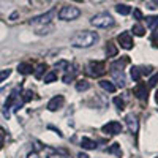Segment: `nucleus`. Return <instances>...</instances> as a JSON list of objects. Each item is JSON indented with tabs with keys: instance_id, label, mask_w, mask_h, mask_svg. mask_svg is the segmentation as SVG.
Instances as JSON below:
<instances>
[{
	"instance_id": "nucleus-14",
	"label": "nucleus",
	"mask_w": 158,
	"mask_h": 158,
	"mask_svg": "<svg viewBox=\"0 0 158 158\" xmlns=\"http://www.w3.org/2000/svg\"><path fill=\"white\" fill-rule=\"evenodd\" d=\"M100 85H101V89H104L106 92H111V94H112V92H115V85L111 81H106V79H101Z\"/></svg>"
},
{
	"instance_id": "nucleus-17",
	"label": "nucleus",
	"mask_w": 158,
	"mask_h": 158,
	"mask_svg": "<svg viewBox=\"0 0 158 158\" xmlns=\"http://www.w3.org/2000/svg\"><path fill=\"white\" fill-rule=\"evenodd\" d=\"M74 77H76V70L71 67V71H68L67 74L63 76V82H65V84H70V82L74 81Z\"/></svg>"
},
{
	"instance_id": "nucleus-7",
	"label": "nucleus",
	"mask_w": 158,
	"mask_h": 158,
	"mask_svg": "<svg viewBox=\"0 0 158 158\" xmlns=\"http://www.w3.org/2000/svg\"><path fill=\"white\" fill-rule=\"evenodd\" d=\"M101 131H103V133H106V135H111V136L120 135L122 133V125L118 122H108L106 125H103Z\"/></svg>"
},
{
	"instance_id": "nucleus-6",
	"label": "nucleus",
	"mask_w": 158,
	"mask_h": 158,
	"mask_svg": "<svg viewBox=\"0 0 158 158\" xmlns=\"http://www.w3.org/2000/svg\"><path fill=\"white\" fill-rule=\"evenodd\" d=\"M117 41H118V44H120L123 49H131V48L135 46V43H133V36H131L130 32H122L120 35L117 36Z\"/></svg>"
},
{
	"instance_id": "nucleus-24",
	"label": "nucleus",
	"mask_w": 158,
	"mask_h": 158,
	"mask_svg": "<svg viewBox=\"0 0 158 158\" xmlns=\"http://www.w3.org/2000/svg\"><path fill=\"white\" fill-rule=\"evenodd\" d=\"M46 68H48L46 65H40V67L36 68V71H35V77H36V79H40V77H43V73L46 71Z\"/></svg>"
},
{
	"instance_id": "nucleus-15",
	"label": "nucleus",
	"mask_w": 158,
	"mask_h": 158,
	"mask_svg": "<svg viewBox=\"0 0 158 158\" xmlns=\"http://www.w3.org/2000/svg\"><path fill=\"white\" fill-rule=\"evenodd\" d=\"M146 22H147V27L149 29L155 30L158 27V16H149V18H146Z\"/></svg>"
},
{
	"instance_id": "nucleus-2",
	"label": "nucleus",
	"mask_w": 158,
	"mask_h": 158,
	"mask_svg": "<svg viewBox=\"0 0 158 158\" xmlns=\"http://www.w3.org/2000/svg\"><path fill=\"white\" fill-rule=\"evenodd\" d=\"M90 24L95 25V27H100V29H108V27L114 25V19L109 13H100V15H95L90 19Z\"/></svg>"
},
{
	"instance_id": "nucleus-26",
	"label": "nucleus",
	"mask_w": 158,
	"mask_h": 158,
	"mask_svg": "<svg viewBox=\"0 0 158 158\" xmlns=\"http://www.w3.org/2000/svg\"><path fill=\"white\" fill-rule=\"evenodd\" d=\"M115 54H117V49L114 48L112 43H109V44H108V57H114Z\"/></svg>"
},
{
	"instance_id": "nucleus-29",
	"label": "nucleus",
	"mask_w": 158,
	"mask_h": 158,
	"mask_svg": "<svg viewBox=\"0 0 158 158\" xmlns=\"http://www.w3.org/2000/svg\"><path fill=\"white\" fill-rule=\"evenodd\" d=\"M156 81H158V74H153L149 81V87H155L156 85Z\"/></svg>"
},
{
	"instance_id": "nucleus-25",
	"label": "nucleus",
	"mask_w": 158,
	"mask_h": 158,
	"mask_svg": "<svg viewBox=\"0 0 158 158\" xmlns=\"http://www.w3.org/2000/svg\"><path fill=\"white\" fill-rule=\"evenodd\" d=\"M68 62L67 60H60V62H57L56 65H54V68H59V70H68Z\"/></svg>"
},
{
	"instance_id": "nucleus-30",
	"label": "nucleus",
	"mask_w": 158,
	"mask_h": 158,
	"mask_svg": "<svg viewBox=\"0 0 158 158\" xmlns=\"http://www.w3.org/2000/svg\"><path fill=\"white\" fill-rule=\"evenodd\" d=\"M133 15H135V18H136V19H144V18H142L141 10H135V11H133Z\"/></svg>"
},
{
	"instance_id": "nucleus-11",
	"label": "nucleus",
	"mask_w": 158,
	"mask_h": 158,
	"mask_svg": "<svg viewBox=\"0 0 158 158\" xmlns=\"http://www.w3.org/2000/svg\"><path fill=\"white\" fill-rule=\"evenodd\" d=\"M147 94H149V89L144 82H139L136 87H135V95L139 98V100H147Z\"/></svg>"
},
{
	"instance_id": "nucleus-21",
	"label": "nucleus",
	"mask_w": 158,
	"mask_h": 158,
	"mask_svg": "<svg viewBox=\"0 0 158 158\" xmlns=\"http://www.w3.org/2000/svg\"><path fill=\"white\" fill-rule=\"evenodd\" d=\"M109 153H114V155H117V156H120L122 155V150H120V144H112V146L109 147Z\"/></svg>"
},
{
	"instance_id": "nucleus-22",
	"label": "nucleus",
	"mask_w": 158,
	"mask_h": 158,
	"mask_svg": "<svg viewBox=\"0 0 158 158\" xmlns=\"http://www.w3.org/2000/svg\"><path fill=\"white\" fill-rule=\"evenodd\" d=\"M133 33L138 35V36H142L144 33H146V29H144L141 24H136V25H133Z\"/></svg>"
},
{
	"instance_id": "nucleus-27",
	"label": "nucleus",
	"mask_w": 158,
	"mask_h": 158,
	"mask_svg": "<svg viewBox=\"0 0 158 158\" xmlns=\"http://www.w3.org/2000/svg\"><path fill=\"white\" fill-rule=\"evenodd\" d=\"M114 103H115V106H117L118 109H123V106H125V101H123L122 98H118V97L114 98Z\"/></svg>"
},
{
	"instance_id": "nucleus-32",
	"label": "nucleus",
	"mask_w": 158,
	"mask_h": 158,
	"mask_svg": "<svg viewBox=\"0 0 158 158\" xmlns=\"http://www.w3.org/2000/svg\"><path fill=\"white\" fill-rule=\"evenodd\" d=\"M29 158H38V156H36V153H30V155H29Z\"/></svg>"
},
{
	"instance_id": "nucleus-20",
	"label": "nucleus",
	"mask_w": 158,
	"mask_h": 158,
	"mask_svg": "<svg viewBox=\"0 0 158 158\" xmlns=\"http://www.w3.org/2000/svg\"><path fill=\"white\" fill-rule=\"evenodd\" d=\"M130 74H131V77H133V81H139V79H141V68L133 67L131 71H130Z\"/></svg>"
},
{
	"instance_id": "nucleus-8",
	"label": "nucleus",
	"mask_w": 158,
	"mask_h": 158,
	"mask_svg": "<svg viewBox=\"0 0 158 158\" xmlns=\"http://www.w3.org/2000/svg\"><path fill=\"white\" fill-rule=\"evenodd\" d=\"M125 122L128 125V130H130V133L131 135H136L138 133V130H139V122H138V117L135 114H128L125 117Z\"/></svg>"
},
{
	"instance_id": "nucleus-9",
	"label": "nucleus",
	"mask_w": 158,
	"mask_h": 158,
	"mask_svg": "<svg viewBox=\"0 0 158 158\" xmlns=\"http://www.w3.org/2000/svg\"><path fill=\"white\" fill-rule=\"evenodd\" d=\"M63 103H65V98L62 95H56L54 98H51V101L48 103V109L49 111H59L62 106H63Z\"/></svg>"
},
{
	"instance_id": "nucleus-13",
	"label": "nucleus",
	"mask_w": 158,
	"mask_h": 158,
	"mask_svg": "<svg viewBox=\"0 0 158 158\" xmlns=\"http://www.w3.org/2000/svg\"><path fill=\"white\" fill-rule=\"evenodd\" d=\"M18 71H19L21 74H30V73L33 71V68H32L30 63L24 62V63H19V65H18Z\"/></svg>"
},
{
	"instance_id": "nucleus-33",
	"label": "nucleus",
	"mask_w": 158,
	"mask_h": 158,
	"mask_svg": "<svg viewBox=\"0 0 158 158\" xmlns=\"http://www.w3.org/2000/svg\"><path fill=\"white\" fill-rule=\"evenodd\" d=\"M2 142H3V135L0 133V144H2Z\"/></svg>"
},
{
	"instance_id": "nucleus-3",
	"label": "nucleus",
	"mask_w": 158,
	"mask_h": 158,
	"mask_svg": "<svg viewBox=\"0 0 158 158\" xmlns=\"http://www.w3.org/2000/svg\"><path fill=\"white\" fill-rule=\"evenodd\" d=\"M79 16H81V10L73 5L62 6V10L59 11V19H62V21H74Z\"/></svg>"
},
{
	"instance_id": "nucleus-18",
	"label": "nucleus",
	"mask_w": 158,
	"mask_h": 158,
	"mask_svg": "<svg viewBox=\"0 0 158 158\" xmlns=\"http://www.w3.org/2000/svg\"><path fill=\"white\" fill-rule=\"evenodd\" d=\"M89 87H90V84H89L87 81H84V79H82V81H77V82H76V90H77V92H85V90H89Z\"/></svg>"
},
{
	"instance_id": "nucleus-12",
	"label": "nucleus",
	"mask_w": 158,
	"mask_h": 158,
	"mask_svg": "<svg viewBox=\"0 0 158 158\" xmlns=\"http://www.w3.org/2000/svg\"><path fill=\"white\" fill-rule=\"evenodd\" d=\"M81 146H82V149L94 150V149L97 147V142H95V141H92L90 138H82V139H81Z\"/></svg>"
},
{
	"instance_id": "nucleus-10",
	"label": "nucleus",
	"mask_w": 158,
	"mask_h": 158,
	"mask_svg": "<svg viewBox=\"0 0 158 158\" xmlns=\"http://www.w3.org/2000/svg\"><path fill=\"white\" fill-rule=\"evenodd\" d=\"M111 74H112L114 81L117 82V85H118V87H125L127 79H125V74H123V71H122V70H114V68H111Z\"/></svg>"
},
{
	"instance_id": "nucleus-28",
	"label": "nucleus",
	"mask_w": 158,
	"mask_h": 158,
	"mask_svg": "<svg viewBox=\"0 0 158 158\" xmlns=\"http://www.w3.org/2000/svg\"><path fill=\"white\" fill-rule=\"evenodd\" d=\"M32 97H33V94L30 90H27V92H24V97H22V101L25 103V101H29V100H32Z\"/></svg>"
},
{
	"instance_id": "nucleus-31",
	"label": "nucleus",
	"mask_w": 158,
	"mask_h": 158,
	"mask_svg": "<svg viewBox=\"0 0 158 158\" xmlns=\"http://www.w3.org/2000/svg\"><path fill=\"white\" fill-rule=\"evenodd\" d=\"M77 158H89V155H85V153H82V152H79V153H77Z\"/></svg>"
},
{
	"instance_id": "nucleus-1",
	"label": "nucleus",
	"mask_w": 158,
	"mask_h": 158,
	"mask_svg": "<svg viewBox=\"0 0 158 158\" xmlns=\"http://www.w3.org/2000/svg\"><path fill=\"white\" fill-rule=\"evenodd\" d=\"M98 33L97 32H90V30H82L77 32L71 36V44L74 48H90L98 41Z\"/></svg>"
},
{
	"instance_id": "nucleus-23",
	"label": "nucleus",
	"mask_w": 158,
	"mask_h": 158,
	"mask_svg": "<svg viewBox=\"0 0 158 158\" xmlns=\"http://www.w3.org/2000/svg\"><path fill=\"white\" fill-rule=\"evenodd\" d=\"M11 76V70H2V71H0V84H2L3 81H6V79Z\"/></svg>"
},
{
	"instance_id": "nucleus-35",
	"label": "nucleus",
	"mask_w": 158,
	"mask_h": 158,
	"mask_svg": "<svg viewBox=\"0 0 158 158\" xmlns=\"http://www.w3.org/2000/svg\"><path fill=\"white\" fill-rule=\"evenodd\" d=\"M153 3H155V5H158V0H153Z\"/></svg>"
},
{
	"instance_id": "nucleus-34",
	"label": "nucleus",
	"mask_w": 158,
	"mask_h": 158,
	"mask_svg": "<svg viewBox=\"0 0 158 158\" xmlns=\"http://www.w3.org/2000/svg\"><path fill=\"white\" fill-rule=\"evenodd\" d=\"M155 100H156V103H158V90H156V94H155Z\"/></svg>"
},
{
	"instance_id": "nucleus-4",
	"label": "nucleus",
	"mask_w": 158,
	"mask_h": 158,
	"mask_svg": "<svg viewBox=\"0 0 158 158\" xmlns=\"http://www.w3.org/2000/svg\"><path fill=\"white\" fill-rule=\"evenodd\" d=\"M106 67H104L103 62H89L85 67V73L92 77H100L101 74H104Z\"/></svg>"
},
{
	"instance_id": "nucleus-19",
	"label": "nucleus",
	"mask_w": 158,
	"mask_h": 158,
	"mask_svg": "<svg viewBox=\"0 0 158 158\" xmlns=\"http://www.w3.org/2000/svg\"><path fill=\"white\" fill-rule=\"evenodd\" d=\"M54 81H57V73L49 71V73L44 74V82L46 84H51V82H54Z\"/></svg>"
},
{
	"instance_id": "nucleus-5",
	"label": "nucleus",
	"mask_w": 158,
	"mask_h": 158,
	"mask_svg": "<svg viewBox=\"0 0 158 158\" xmlns=\"http://www.w3.org/2000/svg\"><path fill=\"white\" fill-rule=\"evenodd\" d=\"M56 8H52V10H49L48 13H44V15H40V16H36V18H33V19H30V24L32 25H40V24H49L51 22V19L56 16Z\"/></svg>"
},
{
	"instance_id": "nucleus-16",
	"label": "nucleus",
	"mask_w": 158,
	"mask_h": 158,
	"mask_svg": "<svg viewBox=\"0 0 158 158\" xmlns=\"http://www.w3.org/2000/svg\"><path fill=\"white\" fill-rule=\"evenodd\" d=\"M115 10H117L118 15H122V16H127V15H130V13H131V8L128 5H120V3L115 6Z\"/></svg>"
}]
</instances>
